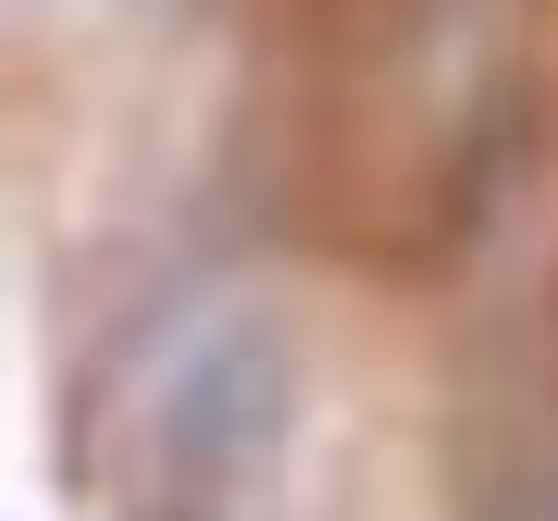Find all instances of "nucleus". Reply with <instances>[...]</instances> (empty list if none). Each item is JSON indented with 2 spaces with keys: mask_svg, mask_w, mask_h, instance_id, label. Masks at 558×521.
I'll return each instance as SVG.
<instances>
[{
  "mask_svg": "<svg viewBox=\"0 0 558 521\" xmlns=\"http://www.w3.org/2000/svg\"><path fill=\"white\" fill-rule=\"evenodd\" d=\"M299 435V336L274 299H186L124 361V509L137 521H223Z\"/></svg>",
  "mask_w": 558,
  "mask_h": 521,
  "instance_id": "1",
  "label": "nucleus"
}]
</instances>
